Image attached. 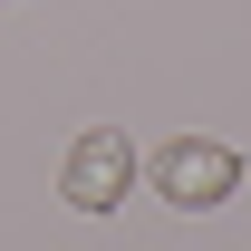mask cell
I'll return each mask as SVG.
<instances>
[{
	"instance_id": "cell-1",
	"label": "cell",
	"mask_w": 251,
	"mask_h": 251,
	"mask_svg": "<svg viewBox=\"0 0 251 251\" xmlns=\"http://www.w3.org/2000/svg\"><path fill=\"white\" fill-rule=\"evenodd\" d=\"M68 203L77 213H116L126 203V184H135V145H126V126H87L77 145H68Z\"/></svg>"
},
{
	"instance_id": "cell-2",
	"label": "cell",
	"mask_w": 251,
	"mask_h": 251,
	"mask_svg": "<svg viewBox=\"0 0 251 251\" xmlns=\"http://www.w3.org/2000/svg\"><path fill=\"white\" fill-rule=\"evenodd\" d=\"M155 184H164L174 213H213V203H232V184H242V155L184 135V145H164V155H155Z\"/></svg>"
}]
</instances>
